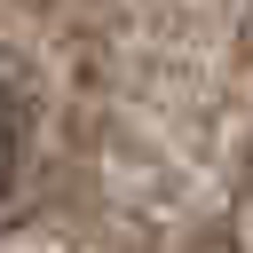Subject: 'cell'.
<instances>
[{"instance_id": "1", "label": "cell", "mask_w": 253, "mask_h": 253, "mask_svg": "<svg viewBox=\"0 0 253 253\" xmlns=\"http://www.w3.org/2000/svg\"><path fill=\"white\" fill-rule=\"evenodd\" d=\"M16 166H24V111H16V95L0 87V198H8Z\"/></svg>"}]
</instances>
